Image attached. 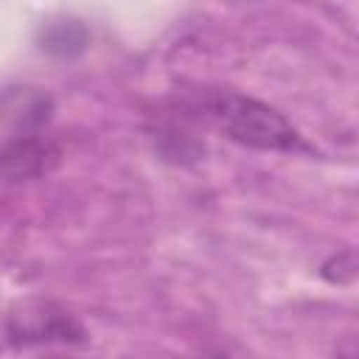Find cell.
<instances>
[{
	"label": "cell",
	"instance_id": "obj_5",
	"mask_svg": "<svg viewBox=\"0 0 359 359\" xmlns=\"http://www.w3.org/2000/svg\"><path fill=\"white\" fill-rule=\"evenodd\" d=\"M42 50L53 56H76L87 45V28L79 20H56L42 28Z\"/></svg>",
	"mask_w": 359,
	"mask_h": 359
},
{
	"label": "cell",
	"instance_id": "obj_2",
	"mask_svg": "<svg viewBox=\"0 0 359 359\" xmlns=\"http://www.w3.org/2000/svg\"><path fill=\"white\" fill-rule=\"evenodd\" d=\"M87 328L50 297H25L6 314V339L11 348L36 345H84Z\"/></svg>",
	"mask_w": 359,
	"mask_h": 359
},
{
	"label": "cell",
	"instance_id": "obj_1",
	"mask_svg": "<svg viewBox=\"0 0 359 359\" xmlns=\"http://www.w3.org/2000/svg\"><path fill=\"white\" fill-rule=\"evenodd\" d=\"M191 112L238 146L258 151H309V143L280 109L238 90L202 87L191 95Z\"/></svg>",
	"mask_w": 359,
	"mask_h": 359
},
{
	"label": "cell",
	"instance_id": "obj_6",
	"mask_svg": "<svg viewBox=\"0 0 359 359\" xmlns=\"http://www.w3.org/2000/svg\"><path fill=\"white\" fill-rule=\"evenodd\" d=\"M356 275V261H353V250H342L334 252L325 264H323V278L328 283H351Z\"/></svg>",
	"mask_w": 359,
	"mask_h": 359
},
{
	"label": "cell",
	"instance_id": "obj_4",
	"mask_svg": "<svg viewBox=\"0 0 359 359\" xmlns=\"http://www.w3.org/2000/svg\"><path fill=\"white\" fill-rule=\"evenodd\" d=\"M53 101L31 87H8L0 93V123H8L17 135H36V129L50 118Z\"/></svg>",
	"mask_w": 359,
	"mask_h": 359
},
{
	"label": "cell",
	"instance_id": "obj_3",
	"mask_svg": "<svg viewBox=\"0 0 359 359\" xmlns=\"http://www.w3.org/2000/svg\"><path fill=\"white\" fill-rule=\"evenodd\" d=\"M59 163V149L39 135H14L0 143V180L17 182L42 177Z\"/></svg>",
	"mask_w": 359,
	"mask_h": 359
}]
</instances>
